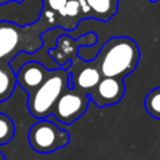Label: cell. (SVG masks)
Here are the masks:
<instances>
[{"mask_svg":"<svg viewBox=\"0 0 160 160\" xmlns=\"http://www.w3.org/2000/svg\"><path fill=\"white\" fill-rule=\"evenodd\" d=\"M55 14L44 9L35 24L19 25L14 21L0 20V64H9L20 52H35L41 45V34L46 31V22H52Z\"/></svg>","mask_w":160,"mask_h":160,"instance_id":"6da1fadb","label":"cell"},{"mask_svg":"<svg viewBox=\"0 0 160 160\" xmlns=\"http://www.w3.org/2000/svg\"><path fill=\"white\" fill-rule=\"evenodd\" d=\"M140 60L138 44L130 38H112L94 59L102 78H119L132 72Z\"/></svg>","mask_w":160,"mask_h":160,"instance_id":"7a4b0ae2","label":"cell"},{"mask_svg":"<svg viewBox=\"0 0 160 160\" xmlns=\"http://www.w3.org/2000/svg\"><path fill=\"white\" fill-rule=\"evenodd\" d=\"M68 78L69 69H54L45 81L35 91L29 94L28 109L34 118L45 119L51 115L56 100L68 88Z\"/></svg>","mask_w":160,"mask_h":160,"instance_id":"3957f363","label":"cell"},{"mask_svg":"<svg viewBox=\"0 0 160 160\" xmlns=\"http://www.w3.org/2000/svg\"><path fill=\"white\" fill-rule=\"evenodd\" d=\"M30 146L40 154H49L68 145L70 135L68 130L58 126L54 121L39 119L29 130L28 134Z\"/></svg>","mask_w":160,"mask_h":160,"instance_id":"277c9868","label":"cell"},{"mask_svg":"<svg viewBox=\"0 0 160 160\" xmlns=\"http://www.w3.org/2000/svg\"><path fill=\"white\" fill-rule=\"evenodd\" d=\"M89 101L90 98L88 94L75 88H66L56 100L51 115L58 121L70 125L84 115V112L88 109Z\"/></svg>","mask_w":160,"mask_h":160,"instance_id":"5b68a950","label":"cell"},{"mask_svg":"<svg viewBox=\"0 0 160 160\" xmlns=\"http://www.w3.org/2000/svg\"><path fill=\"white\" fill-rule=\"evenodd\" d=\"M125 92L122 79L119 78H101L98 85L88 94L90 100L99 108L114 105L119 102Z\"/></svg>","mask_w":160,"mask_h":160,"instance_id":"8992f818","label":"cell"},{"mask_svg":"<svg viewBox=\"0 0 160 160\" xmlns=\"http://www.w3.org/2000/svg\"><path fill=\"white\" fill-rule=\"evenodd\" d=\"M51 70L39 61H26L16 71V85H19L24 91L31 94L35 91L49 76Z\"/></svg>","mask_w":160,"mask_h":160,"instance_id":"52a82bcc","label":"cell"},{"mask_svg":"<svg viewBox=\"0 0 160 160\" xmlns=\"http://www.w3.org/2000/svg\"><path fill=\"white\" fill-rule=\"evenodd\" d=\"M71 79H72V85L75 89L89 94L100 81V79L102 78L100 74V70L98 69V66H88V68H82L81 70H79L78 72H71Z\"/></svg>","mask_w":160,"mask_h":160,"instance_id":"ba28073f","label":"cell"},{"mask_svg":"<svg viewBox=\"0 0 160 160\" xmlns=\"http://www.w3.org/2000/svg\"><path fill=\"white\" fill-rule=\"evenodd\" d=\"M90 8V16L108 21L118 8V0H85Z\"/></svg>","mask_w":160,"mask_h":160,"instance_id":"9c48e42d","label":"cell"},{"mask_svg":"<svg viewBox=\"0 0 160 160\" xmlns=\"http://www.w3.org/2000/svg\"><path fill=\"white\" fill-rule=\"evenodd\" d=\"M16 86V76L9 64H0V104L10 98Z\"/></svg>","mask_w":160,"mask_h":160,"instance_id":"30bf717a","label":"cell"},{"mask_svg":"<svg viewBox=\"0 0 160 160\" xmlns=\"http://www.w3.org/2000/svg\"><path fill=\"white\" fill-rule=\"evenodd\" d=\"M144 106L150 116L160 120V86L152 89L146 94Z\"/></svg>","mask_w":160,"mask_h":160,"instance_id":"8fae6325","label":"cell"},{"mask_svg":"<svg viewBox=\"0 0 160 160\" xmlns=\"http://www.w3.org/2000/svg\"><path fill=\"white\" fill-rule=\"evenodd\" d=\"M14 134H15V125L12 120L8 115L0 112V145L8 144L12 139Z\"/></svg>","mask_w":160,"mask_h":160,"instance_id":"7c38bea8","label":"cell"},{"mask_svg":"<svg viewBox=\"0 0 160 160\" xmlns=\"http://www.w3.org/2000/svg\"><path fill=\"white\" fill-rule=\"evenodd\" d=\"M80 2L79 0H68L64 9L59 11L61 16H69V18H76L80 12Z\"/></svg>","mask_w":160,"mask_h":160,"instance_id":"4fadbf2b","label":"cell"},{"mask_svg":"<svg viewBox=\"0 0 160 160\" xmlns=\"http://www.w3.org/2000/svg\"><path fill=\"white\" fill-rule=\"evenodd\" d=\"M68 2V0H44V5L45 9L52 10V11H61L65 6V4Z\"/></svg>","mask_w":160,"mask_h":160,"instance_id":"5bb4252c","label":"cell"},{"mask_svg":"<svg viewBox=\"0 0 160 160\" xmlns=\"http://www.w3.org/2000/svg\"><path fill=\"white\" fill-rule=\"evenodd\" d=\"M22 0H0V5H5V4H9V2H16V4H20Z\"/></svg>","mask_w":160,"mask_h":160,"instance_id":"9a60e30c","label":"cell"},{"mask_svg":"<svg viewBox=\"0 0 160 160\" xmlns=\"http://www.w3.org/2000/svg\"><path fill=\"white\" fill-rule=\"evenodd\" d=\"M0 160H6V159H5V156H4V154H2L1 151H0Z\"/></svg>","mask_w":160,"mask_h":160,"instance_id":"2e32d148","label":"cell"},{"mask_svg":"<svg viewBox=\"0 0 160 160\" xmlns=\"http://www.w3.org/2000/svg\"><path fill=\"white\" fill-rule=\"evenodd\" d=\"M149 1H151V2H156L158 0H149Z\"/></svg>","mask_w":160,"mask_h":160,"instance_id":"e0dca14e","label":"cell"}]
</instances>
